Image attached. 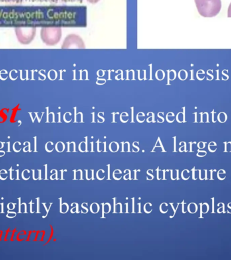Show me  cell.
I'll use <instances>...</instances> for the list:
<instances>
[{
    "mask_svg": "<svg viewBox=\"0 0 231 260\" xmlns=\"http://www.w3.org/2000/svg\"><path fill=\"white\" fill-rule=\"evenodd\" d=\"M199 13L204 17L217 15L222 7L221 0H195Z\"/></svg>",
    "mask_w": 231,
    "mask_h": 260,
    "instance_id": "cell-1",
    "label": "cell"
},
{
    "mask_svg": "<svg viewBox=\"0 0 231 260\" xmlns=\"http://www.w3.org/2000/svg\"><path fill=\"white\" fill-rule=\"evenodd\" d=\"M41 39L48 46H54L60 42L62 37L60 27H44L40 32Z\"/></svg>",
    "mask_w": 231,
    "mask_h": 260,
    "instance_id": "cell-2",
    "label": "cell"
},
{
    "mask_svg": "<svg viewBox=\"0 0 231 260\" xmlns=\"http://www.w3.org/2000/svg\"><path fill=\"white\" fill-rule=\"evenodd\" d=\"M14 30L18 42L24 45L30 44L36 32V28L34 27H17Z\"/></svg>",
    "mask_w": 231,
    "mask_h": 260,
    "instance_id": "cell-3",
    "label": "cell"
},
{
    "mask_svg": "<svg viewBox=\"0 0 231 260\" xmlns=\"http://www.w3.org/2000/svg\"><path fill=\"white\" fill-rule=\"evenodd\" d=\"M62 48H85L84 42L76 35H70L66 37L63 43Z\"/></svg>",
    "mask_w": 231,
    "mask_h": 260,
    "instance_id": "cell-4",
    "label": "cell"
},
{
    "mask_svg": "<svg viewBox=\"0 0 231 260\" xmlns=\"http://www.w3.org/2000/svg\"><path fill=\"white\" fill-rule=\"evenodd\" d=\"M87 2H90L91 4L97 3L99 0H87Z\"/></svg>",
    "mask_w": 231,
    "mask_h": 260,
    "instance_id": "cell-5",
    "label": "cell"
},
{
    "mask_svg": "<svg viewBox=\"0 0 231 260\" xmlns=\"http://www.w3.org/2000/svg\"><path fill=\"white\" fill-rule=\"evenodd\" d=\"M228 16H229V17H231V3H230V6H229V8H228Z\"/></svg>",
    "mask_w": 231,
    "mask_h": 260,
    "instance_id": "cell-6",
    "label": "cell"
}]
</instances>
